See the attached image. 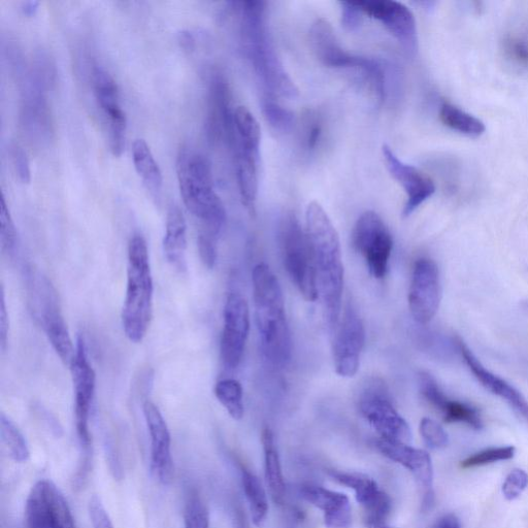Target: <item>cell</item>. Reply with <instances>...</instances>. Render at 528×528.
<instances>
[{"label":"cell","instance_id":"7a4b0ae2","mask_svg":"<svg viewBox=\"0 0 528 528\" xmlns=\"http://www.w3.org/2000/svg\"><path fill=\"white\" fill-rule=\"evenodd\" d=\"M255 320L262 353L275 367H284L291 358V336L280 282L266 263L253 270Z\"/></svg>","mask_w":528,"mask_h":528},{"label":"cell","instance_id":"7dc6e473","mask_svg":"<svg viewBox=\"0 0 528 528\" xmlns=\"http://www.w3.org/2000/svg\"><path fill=\"white\" fill-rule=\"evenodd\" d=\"M180 42L184 49L190 50L194 46V39L189 31H182L180 33Z\"/></svg>","mask_w":528,"mask_h":528},{"label":"cell","instance_id":"74e56055","mask_svg":"<svg viewBox=\"0 0 528 528\" xmlns=\"http://www.w3.org/2000/svg\"><path fill=\"white\" fill-rule=\"evenodd\" d=\"M302 139L307 150L312 151L319 145L323 135V122L315 111H308L303 117Z\"/></svg>","mask_w":528,"mask_h":528},{"label":"cell","instance_id":"5bb4252c","mask_svg":"<svg viewBox=\"0 0 528 528\" xmlns=\"http://www.w3.org/2000/svg\"><path fill=\"white\" fill-rule=\"evenodd\" d=\"M363 15L379 21L410 53L418 47L416 20L405 5L393 0H366L355 2Z\"/></svg>","mask_w":528,"mask_h":528},{"label":"cell","instance_id":"ab89813d","mask_svg":"<svg viewBox=\"0 0 528 528\" xmlns=\"http://www.w3.org/2000/svg\"><path fill=\"white\" fill-rule=\"evenodd\" d=\"M88 510L93 528H115L101 499L98 497L90 499Z\"/></svg>","mask_w":528,"mask_h":528},{"label":"cell","instance_id":"f35d334b","mask_svg":"<svg viewBox=\"0 0 528 528\" xmlns=\"http://www.w3.org/2000/svg\"><path fill=\"white\" fill-rule=\"evenodd\" d=\"M528 487V475L520 469L513 470L503 485V494L506 500L514 501L520 497Z\"/></svg>","mask_w":528,"mask_h":528},{"label":"cell","instance_id":"836d02e7","mask_svg":"<svg viewBox=\"0 0 528 528\" xmlns=\"http://www.w3.org/2000/svg\"><path fill=\"white\" fill-rule=\"evenodd\" d=\"M262 111L264 118L277 131L285 132L293 124V115L276 102V99L270 96H264L262 102Z\"/></svg>","mask_w":528,"mask_h":528},{"label":"cell","instance_id":"7bdbcfd3","mask_svg":"<svg viewBox=\"0 0 528 528\" xmlns=\"http://www.w3.org/2000/svg\"><path fill=\"white\" fill-rule=\"evenodd\" d=\"M342 10V23L348 30H355L362 21L363 13L359 10L355 2L340 3Z\"/></svg>","mask_w":528,"mask_h":528},{"label":"cell","instance_id":"e575fe53","mask_svg":"<svg viewBox=\"0 0 528 528\" xmlns=\"http://www.w3.org/2000/svg\"><path fill=\"white\" fill-rule=\"evenodd\" d=\"M184 528H210L208 508L196 494L189 498L184 515Z\"/></svg>","mask_w":528,"mask_h":528},{"label":"cell","instance_id":"8992f818","mask_svg":"<svg viewBox=\"0 0 528 528\" xmlns=\"http://www.w3.org/2000/svg\"><path fill=\"white\" fill-rule=\"evenodd\" d=\"M279 242L284 268L308 302L319 299L312 247L299 219L286 215L279 227Z\"/></svg>","mask_w":528,"mask_h":528},{"label":"cell","instance_id":"9a60e30c","mask_svg":"<svg viewBox=\"0 0 528 528\" xmlns=\"http://www.w3.org/2000/svg\"><path fill=\"white\" fill-rule=\"evenodd\" d=\"M144 415L151 439L152 473L161 485H170L175 476L170 429L154 403L144 404Z\"/></svg>","mask_w":528,"mask_h":528},{"label":"cell","instance_id":"d6986e66","mask_svg":"<svg viewBox=\"0 0 528 528\" xmlns=\"http://www.w3.org/2000/svg\"><path fill=\"white\" fill-rule=\"evenodd\" d=\"M330 475L354 491L355 499L365 509L368 524L372 528L386 525L385 521L391 510V500L374 479L366 475L337 471H333Z\"/></svg>","mask_w":528,"mask_h":528},{"label":"cell","instance_id":"4316f807","mask_svg":"<svg viewBox=\"0 0 528 528\" xmlns=\"http://www.w3.org/2000/svg\"><path fill=\"white\" fill-rule=\"evenodd\" d=\"M261 443L264 453V475L271 497L276 504L282 505L286 498V485L275 436L270 427L263 428Z\"/></svg>","mask_w":528,"mask_h":528},{"label":"cell","instance_id":"e0dca14e","mask_svg":"<svg viewBox=\"0 0 528 528\" xmlns=\"http://www.w3.org/2000/svg\"><path fill=\"white\" fill-rule=\"evenodd\" d=\"M382 154L387 171L403 187L407 195L404 216L408 217L434 195L435 183L413 165L401 160L387 145L383 146Z\"/></svg>","mask_w":528,"mask_h":528},{"label":"cell","instance_id":"1f68e13d","mask_svg":"<svg viewBox=\"0 0 528 528\" xmlns=\"http://www.w3.org/2000/svg\"><path fill=\"white\" fill-rule=\"evenodd\" d=\"M215 395L229 416L235 420L244 417V394L241 383L235 379H223L215 386Z\"/></svg>","mask_w":528,"mask_h":528},{"label":"cell","instance_id":"44dd1931","mask_svg":"<svg viewBox=\"0 0 528 528\" xmlns=\"http://www.w3.org/2000/svg\"><path fill=\"white\" fill-rule=\"evenodd\" d=\"M458 350L475 378L492 394L499 396L528 422V401L513 385L487 370L462 339L456 341Z\"/></svg>","mask_w":528,"mask_h":528},{"label":"cell","instance_id":"4dcf8cb0","mask_svg":"<svg viewBox=\"0 0 528 528\" xmlns=\"http://www.w3.org/2000/svg\"><path fill=\"white\" fill-rule=\"evenodd\" d=\"M0 439L8 455L19 464L30 458L27 442L14 421L4 412L0 414Z\"/></svg>","mask_w":528,"mask_h":528},{"label":"cell","instance_id":"d6a6232c","mask_svg":"<svg viewBox=\"0 0 528 528\" xmlns=\"http://www.w3.org/2000/svg\"><path fill=\"white\" fill-rule=\"evenodd\" d=\"M515 452L516 449L513 446L488 448L462 460L460 468L469 470L492 465L499 461L510 460L515 456Z\"/></svg>","mask_w":528,"mask_h":528},{"label":"cell","instance_id":"277c9868","mask_svg":"<svg viewBox=\"0 0 528 528\" xmlns=\"http://www.w3.org/2000/svg\"><path fill=\"white\" fill-rule=\"evenodd\" d=\"M154 284L149 250L141 235L131 238L128 245L127 287L122 310L125 336L140 344L147 336L153 316Z\"/></svg>","mask_w":528,"mask_h":528},{"label":"cell","instance_id":"681fc988","mask_svg":"<svg viewBox=\"0 0 528 528\" xmlns=\"http://www.w3.org/2000/svg\"><path fill=\"white\" fill-rule=\"evenodd\" d=\"M523 307H524V309L528 312V302H525V303L523 304Z\"/></svg>","mask_w":528,"mask_h":528},{"label":"cell","instance_id":"8d00e7d4","mask_svg":"<svg viewBox=\"0 0 528 528\" xmlns=\"http://www.w3.org/2000/svg\"><path fill=\"white\" fill-rule=\"evenodd\" d=\"M0 242H2L3 249L8 252L14 251L17 244L16 226L4 195L0 200Z\"/></svg>","mask_w":528,"mask_h":528},{"label":"cell","instance_id":"4fadbf2b","mask_svg":"<svg viewBox=\"0 0 528 528\" xmlns=\"http://www.w3.org/2000/svg\"><path fill=\"white\" fill-rule=\"evenodd\" d=\"M365 343V325L349 305L335 329L333 344L334 365L340 377L352 378L357 374Z\"/></svg>","mask_w":528,"mask_h":528},{"label":"cell","instance_id":"6da1fadb","mask_svg":"<svg viewBox=\"0 0 528 528\" xmlns=\"http://www.w3.org/2000/svg\"><path fill=\"white\" fill-rule=\"evenodd\" d=\"M306 231L313 251L318 296L325 323L329 329L335 330L341 319L343 304L342 249L336 227L317 202L307 207Z\"/></svg>","mask_w":528,"mask_h":528},{"label":"cell","instance_id":"8fae6325","mask_svg":"<svg viewBox=\"0 0 528 528\" xmlns=\"http://www.w3.org/2000/svg\"><path fill=\"white\" fill-rule=\"evenodd\" d=\"M250 330V311L247 301L237 292L227 296L221 338V359L228 371H234L243 359Z\"/></svg>","mask_w":528,"mask_h":528},{"label":"cell","instance_id":"f907efd6","mask_svg":"<svg viewBox=\"0 0 528 528\" xmlns=\"http://www.w3.org/2000/svg\"><path fill=\"white\" fill-rule=\"evenodd\" d=\"M380 528H390V527H388L387 525H383Z\"/></svg>","mask_w":528,"mask_h":528},{"label":"cell","instance_id":"60d3db41","mask_svg":"<svg viewBox=\"0 0 528 528\" xmlns=\"http://www.w3.org/2000/svg\"><path fill=\"white\" fill-rule=\"evenodd\" d=\"M197 245L205 267L209 270L214 269L217 261L216 239L203 233L198 237Z\"/></svg>","mask_w":528,"mask_h":528},{"label":"cell","instance_id":"d590c367","mask_svg":"<svg viewBox=\"0 0 528 528\" xmlns=\"http://www.w3.org/2000/svg\"><path fill=\"white\" fill-rule=\"evenodd\" d=\"M419 431L429 448L443 449L449 444V437L445 429L433 419L423 418L420 422Z\"/></svg>","mask_w":528,"mask_h":528},{"label":"cell","instance_id":"ac0fdd59","mask_svg":"<svg viewBox=\"0 0 528 528\" xmlns=\"http://www.w3.org/2000/svg\"><path fill=\"white\" fill-rule=\"evenodd\" d=\"M377 449L388 459L410 471L425 491L424 506L433 504L434 468L431 455L410 444L379 439Z\"/></svg>","mask_w":528,"mask_h":528},{"label":"cell","instance_id":"30bf717a","mask_svg":"<svg viewBox=\"0 0 528 528\" xmlns=\"http://www.w3.org/2000/svg\"><path fill=\"white\" fill-rule=\"evenodd\" d=\"M27 528H76L72 510L63 493L50 480L33 486L25 506Z\"/></svg>","mask_w":528,"mask_h":528},{"label":"cell","instance_id":"5b68a950","mask_svg":"<svg viewBox=\"0 0 528 528\" xmlns=\"http://www.w3.org/2000/svg\"><path fill=\"white\" fill-rule=\"evenodd\" d=\"M177 171L185 206L204 222L206 234L216 239L225 224L226 211L215 191L210 160L183 148L178 155Z\"/></svg>","mask_w":528,"mask_h":528},{"label":"cell","instance_id":"7402d4cb","mask_svg":"<svg viewBox=\"0 0 528 528\" xmlns=\"http://www.w3.org/2000/svg\"><path fill=\"white\" fill-rule=\"evenodd\" d=\"M419 383L423 398L443 415L445 422L464 423L476 431L483 427L479 411L469 404L450 400L431 375L422 373Z\"/></svg>","mask_w":528,"mask_h":528},{"label":"cell","instance_id":"cb8c5ba5","mask_svg":"<svg viewBox=\"0 0 528 528\" xmlns=\"http://www.w3.org/2000/svg\"><path fill=\"white\" fill-rule=\"evenodd\" d=\"M301 493L308 503L323 512L326 527H351V505L345 494L312 484L303 486Z\"/></svg>","mask_w":528,"mask_h":528},{"label":"cell","instance_id":"3957f363","mask_svg":"<svg viewBox=\"0 0 528 528\" xmlns=\"http://www.w3.org/2000/svg\"><path fill=\"white\" fill-rule=\"evenodd\" d=\"M266 4L244 2L241 5V37L244 51L267 96L295 97L297 90L286 74L268 35Z\"/></svg>","mask_w":528,"mask_h":528},{"label":"cell","instance_id":"b9f144b4","mask_svg":"<svg viewBox=\"0 0 528 528\" xmlns=\"http://www.w3.org/2000/svg\"><path fill=\"white\" fill-rule=\"evenodd\" d=\"M506 52L508 56L522 66H528V44L517 38L509 39L506 42Z\"/></svg>","mask_w":528,"mask_h":528},{"label":"cell","instance_id":"f6af8a7d","mask_svg":"<svg viewBox=\"0 0 528 528\" xmlns=\"http://www.w3.org/2000/svg\"><path fill=\"white\" fill-rule=\"evenodd\" d=\"M13 158L16 171L18 172L20 179L24 183H29L31 179V173L26 152L23 150V148L15 145L13 148Z\"/></svg>","mask_w":528,"mask_h":528},{"label":"cell","instance_id":"bcb514c9","mask_svg":"<svg viewBox=\"0 0 528 528\" xmlns=\"http://www.w3.org/2000/svg\"><path fill=\"white\" fill-rule=\"evenodd\" d=\"M433 528H461L460 521L454 514H447L437 521Z\"/></svg>","mask_w":528,"mask_h":528},{"label":"cell","instance_id":"52a82bcc","mask_svg":"<svg viewBox=\"0 0 528 528\" xmlns=\"http://www.w3.org/2000/svg\"><path fill=\"white\" fill-rule=\"evenodd\" d=\"M358 408L383 440L410 444L412 432L408 422L395 409L383 382L371 380L359 393Z\"/></svg>","mask_w":528,"mask_h":528},{"label":"cell","instance_id":"2e32d148","mask_svg":"<svg viewBox=\"0 0 528 528\" xmlns=\"http://www.w3.org/2000/svg\"><path fill=\"white\" fill-rule=\"evenodd\" d=\"M93 82L98 106L108 118L111 150L120 156L125 148L126 116L119 103L118 85L101 66L94 69Z\"/></svg>","mask_w":528,"mask_h":528},{"label":"cell","instance_id":"603a6c76","mask_svg":"<svg viewBox=\"0 0 528 528\" xmlns=\"http://www.w3.org/2000/svg\"><path fill=\"white\" fill-rule=\"evenodd\" d=\"M43 301L41 320L46 335L60 359L66 366L71 367L77 348L74 346L70 330L60 312L55 296L48 287H45Z\"/></svg>","mask_w":528,"mask_h":528},{"label":"cell","instance_id":"f1b7e54d","mask_svg":"<svg viewBox=\"0 0 528 528\" xmlns=\"http://www.w3.org/2000/svg\"><path fill=\"white\" fill-rule=\"evenodd\" d=\"M242 484L252 521L255 526L261 527L269 514L267 491L257 476L246 468L242 469Z\"/></svg>","mask_w":528,"mask_h":528},{"label":"cell","instance_id":"484cf974","mask_svg":"<svg viewBox=\"0 0 528 528\" xmlns=\"http://www.w3.org/2000/svg\"><path fill=\"white\" fill-rule=\"evenodd\" d=\"M234 153L241 200L248 213L255 216L260 154L243 149H236Z\"/></svg>","mask_w":528,"mask_h":528},{"label":"cell","instance_id":"83f0119b","mask_svg":"<svg viewBox=\"0 0 528 528\" xmlns=\"http://www.w3.org/2000/svg\"><path fill=\"white\" fill-rule=\"evenodd\" d=\"M132 158L136 170L147 188L154 196L161 193L163 177L159 165L144 139H137L132 144Z\"/></svg>","mask_w":528,"mask_h":528},{"label":"cell","instance_id":"c3c4849f","mask_svg":"<svg viewBox=\"0 0 528 528\" xmlns=\"http://www.w3.org/2000/svg\"><path fill=\"white\" fill-rule=\"evenodd\" d=\"M39 5V2H33V0H30V2L24 3L23 11L24 13L31 15L38 10Z\"/></svg>","mask_w":528,"mask_h":528},{"label":"cell","instance_id":"9c48e42d","mask_svg":"<svg viewBox=\"0 0 528 528\" xmlns=\"http://www.w3.org/2000/svg\"><path fill=\"white\" fill-rule=\"evenodd\" d=\"M75 388V419L77 435L84 455L83 468L80 474L84 477L90 460L92 438L90 434L89 419L96 387V375L90 365L86 345L82 338L77 344L76 356L71 365Z\"/></svg>","mask_w":528,"mask_h":528},{"label":"cell","instance_id":"ee69618b","mask_svg":"<svg viewBox=\"0 0 528 528\" xmlns=\"http://www.w3.org/2000/svg\"><path fill=\"white\" fill-rule=\"evenodd\" d=\"M10 321L6 304L5 288L0 291V347L6 351L9 339Z\"/></svg>","mask_w":528,"mask_h":528},{"label":"cell","instance_id":"d4e9b609","mask_svg":"<svg viewBox=\"0 0 528 528\" xmlns=\"http://www.w3.org/2000/svg\"><path fill=\"white\" fill-rule=\"evenodd\" d=\"M165 256L172 266L183 273L187 270V224L179 206L170 208L163 240Z\"/></svg>","mask_w":528,"mask_h":528},{"label":"cell","instance_id":"ba28073f","mask_svg":"<svg viewBox=\"0 0 528 528\" xmlns=\"http://www.w3.org/2000/svg\"><path fill=\"white\" fill-rule=\"evenodd\" d=\"M353 246L365 258L371 275L383 279L388 271L393 239L383 219L373 211L358 218L352 234Z\"/></svg>","mask_w":528,"mask_h":528},{"label":"cell","instance_id":"ffe728a7","mask_svg":"<svg viewBox=\"0 0 528 528\" xmlns=\"http://www.w3.org/2000/svg\"><path fill=\"white\" fill-rule=\"evenodd\" d=\"M310 45L318 60L330 69L358 72L367 59L346 52L339 43L332 24L323 18L312 24Z\"/></svg>","mask_w":528,"mask_h":528},{"label":"cell","instance_id":"f546056e","mask_svg":"<svg viewBox=\"0 0 528 528\" xmlns=\"http://www.w3.org/2000/svg\"><path fill=\"white\" fill-rule=\"evenodd\" d=\"M440 119L448 128L472 138L481 137L486 130L480 119L448 103L441 107Z\"/></svg>","mask_w":528,"mask_h":528},{"label":"cell","instance_id":"7c38bea8","mask_svg":"<svg viewBox=\"0 0 528 528\" xmlns=\"http://www.w3.org/2000/svg\"><path fill=\"white\" fill-rule=\"evenodd\" d=\"M442 300V286L437 263L428 258L416 261L409 290V309L420 324L431 322Z\"/></svg>","mask_w":528,"mask_h":528}]
</instances>
